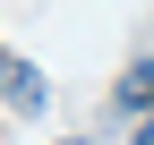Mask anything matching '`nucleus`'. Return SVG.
Masks as SVG:
<instances>
[{
	"label": "nucleus",
	"instance_id": "1",
	"mask_svg": "<svg viewBox=\"0 0 154 145\" xmlns=\"http://www.w3.org/2000/svg\"><path fill=\"white\" fill-rule=\"evenodd\" d=\"M0 102L34 120V111L51 102V85H43V68H26V60H9V51H0Z\"/></svg>",
	"mask_w": 154,
	"mask_h": 145
},
{
	"label": "nucleus",
	"instance_id": "2",
	"mask_svg": "<svg viewBox=\"0 0 154 145\" xmlns=\"http://www.w3.org/2000/svg\"><path fill=\"white\" fill-rule=\"evenodd\" d=\"M137 102H154V60H137V68L120 77V111H137Z\"/></svg>",
	"mask_w": 154,
	"mask_h": 145
},
{
	"label": "nucleus",
	"instance_id": "3",
	"mask_svg": "<svg viewBox=\"0 0 154 145\" xmlns=\"http://www.w3.org/2000/svg\"><path fill=\"white\" fill-rule=\"evenodd\" d=\"M60 145H86V137H60Z\"/></svg>",
	"mask_w": 154,
	"mask_h": 145
}]
</instances>
